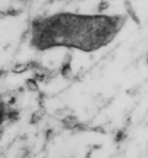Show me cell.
Here are the masks:
<instances>
[{"instance_id": "6da1fadb", "label": "cell", "mask_w": 148, "mask_h": 158, "mask_svg": "<svg viewBox=\"0 0 148 158\" xmlns=\"http://www.w3.org/2000/svg\"><path fill=\"white\" fill-rule=\"evenodd\" d=\"M121 22L120 16L60 12L33 23L31 43L41 51L62 47L92 52L105 47L116 37Z\"/></svg>"}]
</instances>
